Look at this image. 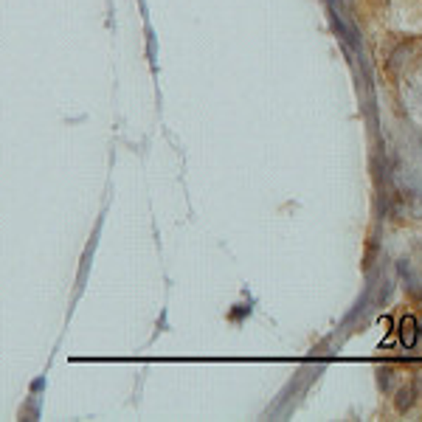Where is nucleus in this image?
I'll return each mask as SVG.
<instances>
[{"mask_svg":"<svg viewBox=\"0 0 422 422\" xmlns=\"http://www.w3.org/2000/svg\"><path fill=\"white\" fill-rule=\"evenodd\" d=\"M411 54H414V45H411V42H409V45H406V42H403V45H397V48L392 51L389 68H392V71H397L400 65H406V62H409V56H411Z\"/></svg>","mask_w":422,"mask_h":422,"instance_id":"3","label":"nucleus"},{"mask_svg":"<svg viewBox=\"0 0 422 422\" xmlns=\"http://www.w3.org/2000/svg\"><path fill=\"white\" fill-rule=\"evenodd\" d=\"M397 335H400V344H403L406 349H411V346L417 344V338H420V324H417V318H414V315H403V318L397 321Z\"/></svg>","mask_w":422,"mask_h":422,"instance_id":"1","label":"nucleus"},{"mask_svg":"<svg viewBox=\"0 0 422 422\" xmlns=\"http://www.w3.org/2000/svg\"><path fill=\"white\" fill-rule=\"evenodd\" d=\"M378 375H380V389H383V392H392V380H394V372H392V369H380Z\"/></svg>","mask_w":422,"mask_h":422,"instance_id":"4","label":"nucleus"},{"mask_svg":"<svg viewBox=\"0 0 422 422\" xmlns=\"http://www.w3.org/2000/svg\"><path fill=\"white\" fill-rule=\"evenodd\" d=\"M420 332H422V324H420Z\"/></svg>","mask_w":422,"mask_h":422,"instance_id":"5","label":"nucleus"},{"mask_svg":"<svg viewBox=\"0 0 422 422\" xmlns=\"http://www.w3.org/2000/svg\"><path fill=\"white\" fill-rule=\"evenodd\" d=\"M417 394H420V392H417V386H414V383H409V386H400V389H397V397H394V406H397V411H400V414H406V411H409V409L417 403Z\"/></svg>","mask_w":422,"mask_h":422,"instance_id":"2","label":"nucleus"}]
</instances>
